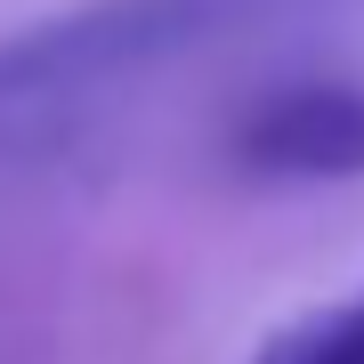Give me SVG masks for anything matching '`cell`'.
<instances>
[{
    "mask_svg": "<svg viewBox=\"0 0 364 364\" xmlns=\"http://www.w3.org/2000/svg\"><path fill=\"white\" fill-rule=\"evenodd\" d=\"M324 0H81L0 33V162H57L138 90Z\"/></svg>",
    "mask_w": 364,
    "mask_h": 364,
    "instance_id": "6da1fadb",
    "label": "cell"
},
{
    "mask_svg": "<svg viewBox=\"0 0 364 364\" xmlns=\"http://www.w3.org/2000/svg\"><path fill=\"white\" fill-rule=\"evenodd\" d=\"M227 162L267 186L364 178V81H291L243 105L227 130Z\"/></svg>",
    "mask_w": 364,
    "mask_h": 364,
    "instance_id": "7a4b0ae2",
    "label": "cell"
},
{
    "mask_svg": "<svg viewBox=\"0 0 364 364\" xmlns=\"http://www.w3.org/2000/svg\"><path fill=\"white\" fill-rule=\"evenodd\" d=\"M251 364H364V284L332 308H308L284 332H267Z\"/></svg>",
    "mask_w": 364,
    "mask_h": 364,
    "instance_id": "3957f363",
    "label": "cell"
}]
</instances>
